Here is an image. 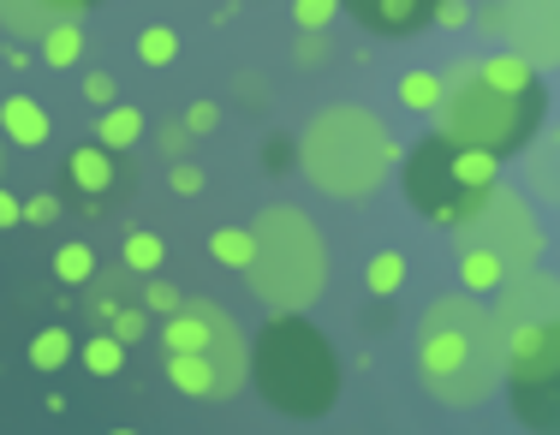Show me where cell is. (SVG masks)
I'll return each instance as SVG.
<instances>
[{"mask_svg":"<svg viewBox=\"0 0 560 435\" xmlns=\"http://www.w3.org/2000/svg\"><path fill=\"white\" fill-rule=\"evenodd\" d=\"M84 102L90 108H108V102H119V84H114V72H84Z\"/></svg>","mask_w":560,"mask_h":435,"instance_id":"cell-34","label":"cell"},{"mask_svg":"<svg viewBox=\"0 0 560 435\" xmlns=\"http://www.w3.org/2000/svg\"><path fill=\"white\" fill-rule=\"evenodd\" d=\"M19 221H24V203H19L12 191H0V233H7V227H19Z\"/></svg>","mask_w":560,"mask_h":435,"instance_id":"cell-40","label":"cell"},{"mask_svg":"<svg viewBox=\"0 0 560 435\" xmlns=\"http://www.w3.org/2000/svg\"><path fill=\"white\" fill-rule=\"evenodd\" d=\"M143 328H150V310H126V305H119V310H114V322H108V334L119 340V346H138Z\"/></svg>","mask_w":560,"mask_h":435,"instance_id":"cell-32","label":"cell"},{"mask_svg":"<svg viewBox=\"0 0 560 435\" xmlns=\"http://www.w3.org/2000/svg\"><path fill=\"white\" fill-rule=\"evenodd\" d=\"M0 138L19 143V150H43V143H48L43 102H31V96H7V102H0Z\"/></svg>","mask_w":560,"mask_h":435,"instance_id":"cell-15","label":"cell"},{"mask_svg":"<svg viewBox=\"0 0 560 435\" xmlns=\"http://www.w3.org/2000/svg\"><path fill=\"white\" fill-rule=\"evenodd\" d=\"M453 233H459L465 245H489L495 257L506 262V269H530V262L542 257V221H537V209H530V197L525 191H513V186H483L465 203V215L453 221Z\"/></svg>","mask_w":560,"mask_h":435,"instance_id":"cell-7","label":"cell"},{"mask_svg":"<svg viewBox=\"0 0 560 435\" xmlns=\"http://www.w3.org/2000/svg\"><path fill=\"white\" fill-rule=\"evenodd\" d=\"M257 388L275 412L287 418H323L340 393V364L328 340L304 322V310H275L269 328L257 334Z\"/></svg>","mask_w":560,"mask_h":435,"instance_id":"cell-2","label":"cell"},{"mask_svg":"<svg viewBox=\"0 0 560 435\" xmlns=\"http://www.w3.org/2000/svg\"><path fill=\"white\" fill-rule=\"evenodd\" d=\"M364 286H370V298H399V286H406V257H399V250H376V257L364 262Z\"/></svg>","mask_w":560,"mask_h":435,"instance_id":"cell-24","label":"cell"},{"mask_svg":"<svg viewBox=\"0 0 560 435\" xmlns=\"http://www.w3.org/2000/svg\"><path fill=\"white\" fill-rule=\"evenodd\" d=\"M346 0H292V24L299 31H328V24L340 19Z\"/></svg>","mask_w":560,"mask_h":435,"instance_id":"cell-29","label":"cell"},{"mask_svg":"<svg viewBox=\"0 0 560 435\" xmlns=\"http://www.w3.org/2000/svg\"><path fill=\"white\" fill-rule=\"evenodd\" d=\"M506 274H513V269H506V262H501L489 245H465V250H459V286H465V293L495 298V286L506 281Z\"/></svg>","mask_w":560,"mask_h":435,"instance_id":"cell-16","label":"cell"},{"mask_svg":"<svg viewBox=\"0 0 560 435\" xmlns=\"http://www.w3.org/2000/svg\"><path fill=\"white\" fill-rule=\"evenodd\" d=\"M167 381L185 400H215V364H209V352H167Z\"/></svg>","mask_w":560,"mask_h":435,"instance_id":"cell-17","label":"cell"},{"mask_svg":"<svg viewBox=\"0 0 560 435\" xmlns=\"http://www.w3.org/2000/svg\"><path fill=\"white\" fill-rule=\"evenodd\" d=\"M477 12H471V0H435V24L442 31H459V24H471Z\"/></svg>","mask_w":560,"mask_h":435,"instance_id":"cell-37","label":"cell"},{"mask_svg":"<svg viewBox=\"0 0 560 435\" xmlns=\"http://www.w3.org/2000/svg\"><path fill=\"white\" fill-rule=\"evenodd\" d=\"M43 60L55 66V72H60V66H78V60H84V31H78V19L48 24V31H43Z\"/></svg>","mask_w":560,"mask_h":435,"instance_id":"cell-23","label":"cell"},{"mask_svg":"<svg viewBox=\"0 0 560 435\" xmlns=\"http://www.w3.org/2000/svg\"><path fill=\"white\" fill-rule=\"evenodd\" d=\"M346 12L382 36H411L418 24L435 19V0H346Z\"/></svg>","mask_w":560,"mask_h":435,"instance_id":"cell-11","label":"cell"},{"mask_svg":"<svg viewBox=\"0 0 560 435\" xmlns=\"http://www.w3.org/2000/svg\"><path fill=\"white\" fill-rule=\"evenodd\" d=\"M399 102L411 114H435L442 108V72H406L399 78Z\"/></svg>","mask_w":560,"mask_h":435,"instance_id":"cell-26","label":"cell"},{"mask_svg":"<svg viewBox=\"0 0 560 435\" xmlns=\"http://www.w3.org/2000/svg\"><path fill=\"white\" fill-rule=\"evenodd\" d=\"M143 281H150V286H143V310H150V316H173V310L185 305V293H179V286L162 281V269H155V274H143Z\"/></svg>","mask_w":560,"mask_h":435,"instance_id":"cell-30","label":"cell"},{"mask_svg":"<svg viewBox=\"0 0 560 435\" xmlns=\"http://www.w3.org/2000/svg\"><path fill=\"white\" fill-rule=\"evenodd\" d=\"M495 322H501V346L518 352L542 334L549 322H560V274H542L537 262L530 269H513L495 286Z\"/></svg>","mask_w":560,"mask_h":435,"instance_id":"cell-9","label":"cell"},{"mask_svg":"<svg viewBox=\"0 0 560 435\" xmlns=\"http://www.w3.org/2000/svg\"><path fill=\"white\" fill-rule=\"evenodd\" d=\"M24 221H31V227H55V221H60V197L55 191L31 197V203H24Z\"/></svg>","mask_w":560,"mask_h":435,"instance_id":"cell-36","label":"cell"},{"mask_svg":"<svg viewBox=\"0 0 560 435\" xmlns=\"http://www.w3.org/2000/svg\"><path fill=\"white\" fill-rule=\"evenodd\" d=\"M185 150H191V131H185V120H167L162 126V155H167V162H179Z\"/></svg>","mask_w":560,"mask_h":435,"instance_id":"cell-38","label":"cell"},{"mask_svg":"<svg viewBox=\"0 0 560 435\" xmlns=\"http://www.w3.org/2000/svg\"><path fill=\"white\" fill-rule=\"evenodd\" d=\"M506 393H513L518 424L560 430V322H549L530 346L506 352Z\"/></svg>","mask_w":560,"mask_h":435,"instance_id":"cell-8","label":"cell"},{"mask_svg":"<svg viewBox=\"0 0 560 435\" xmlns=\"http://www.w3.org/2000/svg\"><path fill=\"white\" fill-rule=\"evenodd\" d=\"M435 131L489 155H513L542 131V90H495L477 78V66H453V72H442Z\"/></svg>","mask_w":560,"mask_h":435,"instance_id":"cell-4","label":"cell"},{"mask_svg":"<svg viewBox=\"0 0 560 435\" xmlns=\"http://www.w3.org/2000/svg\"><path fill=\"white\" fill-rule=\"evenodd\" d=\"M48 269H55L60 286H90V281H96V250H90L84 239H66V245L55 250V262H48Z\"/></svg>","mask_w":560,"mask_h":435,"instance_id":"cell-21","label":"cell"},{"mask_svg":"<svg viewBox=\"0 0 560 435\" xmlns=\"http://www.w3.org/2000/svg\"><path fill=\"white\" fill-rule=\"evenodd\" d=\"M477 24L506 48H518L537 72L560 66V0H495L477 12Z\"/></svg>","mask_w":560,"mask_h":435,"instance_id":"cell-10","label":"cell"},{"mask_svg":"<svg viewBox=\"0 0 560 435\" xmlns=\"http://www.w3.org/2000/svg\"><path fill=\"white\" fill-rule=\"evenodd\" d=\"M257 257H250V286L269 310H311L328 286V250L311 215L275 203L257 215Z\"/></svg>","mask_w":560,"mask_h":435,"instance_id":"cell-5","label":"cell"},{"mask_svg":"<svg viewBox=\"0 0 560 435\" xmlns=\"http://www.w3.org/2000/svg\"><path fill=\"white\" fill-rule=\"evenodd\" d=\"M525 191L560 209V126H542L525 150Z\"/></svg>","mask_w":560,"mask_h":435,"instance_id":"cell-12","label":"cell"},{"mask_svg":"<svg viewBox=\"0 0 560 435\" xmlns=\"http://www.w3.org/2000/svg\"><path fill=\"white\" fill-rule=\"evenodd\" d=\"M233 84H238V96H245V102H269V84H262L257 72H238Z\"/></svg>","mask_w":560,"mask_h":435,"instance_id":"cell-39","label":"cell"},{"mask_svg":"<svg viewBox=\"0 0 560 435\" xmlns=\"http://www.w3.org/2000/svg\"><path fill=\"white\" fill-rule=\"evenodd\" d=\"M179 120H185V131H191V138H209V131L221 126V108H215V102H203V96H197L191 108L179 114Z\"/></svg>","mask_w":560,"mask_h":435,"instance_id":"cell-33","label":"cell"},{"mask_svg":"<svg viewBox=\"0 0 560 435\" xmlns=\"http://www.w3.org/2000/svg\"><path fill=\"white\" fill-rule=\"evenodd\" d=\"M119 262H126L131 274H155L167 262V239H162V233H150V227H131L126 245H119Z\"/></svg>","mask_w":560,"mask_h":435,"instance_id":"cell-20","label":"cell"},{"mask_svg":"<svg viewBox=\"0 0 560 435\" xmlns=\"http://www.w3.org/2000/svg\"><path fill=\"white\" fill-rule=\"evenodd\" d=\"M292 60H299V66H323V60H328V36H323V31H299Z\"/></svg>","mask_w":560,"mask_h":435,"instance_id":"cell-35","label":"cell"},{"mask_svg":"<svg viewBox=\"0 0 560 435\" xmlns=\"http://www.w3.org/2000/svg\"><path fill=\"white\" fill-rule=\"evenodd\" d=\"M72 334L66 328H43V334L31 340V371H43V376H55V371H66L72 364Z\"/></svg>","mask_w":560,"mask_h":435,"instance_id":"cell-25","label":"cell"},{"mask_svg":"<svg viewBox=\"0 0 560 435\" xmlns=\"http://www.w3.org/2000/svg\"><path fill=\"white\" fill-rule=\"evenodd\" d=\"M84 371L90 376H119L126 371V346H119L114 334H90L84 340Z\"/></svg>","mask_w":560,"mask_h":435,"instance_id":"cell-28","label":"cell"},{"mask_svg":"<svg viewBox=\"0 0 560 435\" xmlns=\"http://www.w3.org/2000/svg\"><path fill=\"white\" fill-rule=\"evenodd\" d=\"M477 78L495 90H537V66L518 55V48H495L489 60H477Z\"/></svg>","mask_w":560,"mask_h":435,"instance_id":"cell-19","label":"cell"},{"mask_svg":"<svg viewBox=\"0 0 560 435\" xmlns=\"http://www.w3.org/2000/svg\"><path fill=\"white\" fill-rule=\"evenodd\" d=\"M299 162L311 174V186L323 197H340V203H364L370 191H382L394 167V143L388 126L370 108H323L311 126H304Z\"/></svg>","mask_w":560,"mask_h":435,"instance_id":"cell-3","label":"cell"},{"mask_svg":"<svg viewBox=\"0 0 560 435\" xmlns=\"http://www.w3.org/2000/svg\"><path fill=\"white\" fill-rule=\"evenodd\" d=\"M66 179H72L78 191H90V197H108L119 186V155L108 150V143H78V150L66 155Z\"/></svg>","mask_w":560,"mask_h":435,"instance_id":"cell-13","label":"cell"},{"mask_svg":"<svg viewBox=\"0 0 560 435\" xmlns=\"http://www.w3.org/2000/svg\"><path fill=\"white\" fill-rule=\"evenodd\" d=\"M90 310H96V322H114V310H119V293H114V286H108V293H96V305H90Z\"/></svg>","mask_w":560,"mask_h":435,"instance_id":"cell-41","label":"cell"},{"mask_svg":"<svg viewBox=\"0 0 560 435\" xmlns=\"http://www.w3.org/2000/svg\"><path fill=\"white\" fill-rule=\"evenodd\" d=\"M418 376L430 400L471 412L506 381V346L501 322L489 305H477V293H447L430 298L418 316Z\"/></svg>","mask_w":560,"mask_h":435,"instance_id":"cell-1","label":"cell"},{"mask_svg":"<svg viewBox=\"0 0 560 435\" xmlns=\"http://www.w3.org/2000/svg\"><path fill=\"white\" fill-rule=\"evenodd\" d=\"M84 7L90 0H0V24H7V31L43 36L48 24H60V19H84Z\"/></svg>","mask_w":560,"mask_h":435,"instance_id":"cell-14","label":"cell"},{"mask_svg":"<svg viewBox=\"0 0 560 435\" xmlns=\"http://www.w3.org/2000/svg\"><path fill=\"white\" fill-rule=\"evenodd\" d=\"M143 108H131V102H108V108H102V120H96V143H108L114 155H126L131 143L143 138Z\"/></svg>","mask_w":560,"mask_h":435,"instance_id":"cell-18","label":"cell"},{"mask_svg":"<svg viewBox=\"0 0 560 435\" xmlns=\"http://www.w3.org/2000/svg\"><path fill=\"white\" fill-rule=\"evenodd\" d=\"M167 191H173V197H203V191H209V174L179 155V162H173V174H167Z\"/></svg>","mask_w":560,"mask_h":435,"instance_id":"cell-31","label":"cell"},{"mask_svg":"<svg viewBox=\"0 0 560 435\" xmlns=\"http://www.w3.org/2000/svg\"><path fill=\"white\" fill-rule=\"evenodd\" d=\"M501 179V155L489 150H471V143H453L447 131H430L418 150L406 155V197L418 215H430L435 227H453L465 215L483 186Z\"/></svg>","mask_w":560,"mask_h":435,"instance_id":"cell-6","label":"cell"},{"mask_svg":"<svg viewBox=\"0 0 560 435\" xmlns=\"http://www.w3.org/2000/svg\"><path fill=\"white\" fill-rule=\"evenodd\" d=\"M209 257H215L221 269H250V257H257V233L250 227H215L209 233Z\"/></svg>","mask_w":560,"mask_h":435,"instance_id":"cell-22","label":"cell"},{"mask_svg":"<svg viewBox=\"0 0 560 435\" xmlns=\"http://www.w3.org/2000/svg\"><path fill=\"white\" fill-rule=\"evenodd\" d=\"M138 60L150 66V72H162V66L179 60V36H173L167 24H143L138 31Z\"/></svg>","mask_w":560,"mask_h":435,"instance_id":"cell-27","label":"cell"}]
</instances>
